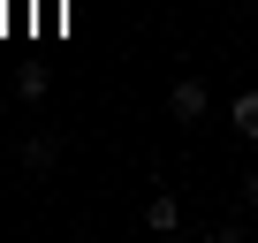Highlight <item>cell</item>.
Returning a JSON list of instances; mask_svg holds the SVG:
<instances>
[{
	"label": "cell",
	"mask_w": 258,
	"mask_h": 243,
	"mask_svg": "<svg viewBox=\"0 0 258 243\" xmlns=\"http://www.w3.org/2000/svg\"><path fill=\"white\" fill-rule=\"evenodd\" d=\"M145 228H152V235H175V228H182V205H175V198L160 190V198L145 205Z\"/></svg>",
	"instance_id": "7a4b0ae2"
},
{
	"label": "cell",
	"mask_w": 258,
	"mask_h": 243,
	"mask_svg": "<svg viewBox=\"0 0 258 243\" xmlns=\"http://www.w3.org/2000/svg\"><path fill=\"white\" fill-rule=\"evenodd\" d=\"M46 84H53L46 61H23V69H16V91H23V99H46Z\"/></svg>",
	"instance_id": "277c9868"
},
{
	"label": "cell",
	"mask_w": 258,
	"mask_h": 243,
	"mask_svg": "<svg viewBox=\"0 0 258 243\" xmlns=\"http://www.w3.org/2000/svg\"><path fill=\"white\" fill-rule=\"evenodd\" d=\"M243 198H250V213H258V175H243Z\"/></svg>",
	"instance_id": "5b68a950"
},
{
	"label": "cell",
	"mask_w": 258,
	"mask_h": 243,
	"mask_svg": "<svg viewBox=\"0 0 258 243\" xmlns=\"http://www.w3.org/2000/svg\"><path fill=\"white\" fill-rule=\"evenodd\" d=\"M205 106H213V99H205V84H198V76H182V84L167 91V114H175V122H205Z\"/></svg>",
	"instance_id": "6da1fadb"
},
{
	"label": "cell",
	"mask_w": 258,
	"mask_h": 243,
	"mask_svg": "<svg viewBox=\"0 0 258 243\" xmlns=\"http://www.w3.org/2000/svg\"><path fill=\"white\" fill-rule=\"evenodd\" d=\"M228 122H235V137H250V145H258V91H243V99L228 106Z\"/></svg>",
	"instance_id": "3957f363"
}]
</instances>
